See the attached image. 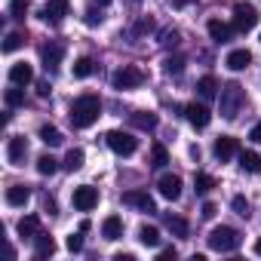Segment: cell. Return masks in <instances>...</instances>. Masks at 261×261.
Returning a JSON list of instances; mask_svg holds the SVG:
<instances>
[{
  "label": "cell",
  "mask_w": 261,
  "mask_h": 261,
  "mask_svg": "<svg viewBox=\"0 0 261 261\" xmlns=\"http://www.w3.org/2000/svg\"><path fill=\"white\" fill-rule=\"evenodd\" d=\"M71 126L74 129H89L98 117H101V101H98V95H92V92H86V95H80L74 105H71Z\"/></svg>",
  "instance_id": "1"
},
{
  "label": "cell",
  "mask_w": 261,
  "mask_h": 261,
  "mask_svg": "<svg viewBox=\"0 0 261 261\" xmlns=\"http://www.w3.org/2000/svg\"><path fill=\"white\" fill-rule=\"evenodd\" d=\"M206 240H209V249H212V252H237V249L243 246V233H240L237 227H227V224L212 227Z\"/></svg>",
  "instance_id": "2"
},
{
  "label": "cell",
  "mask_w": 261,
  "mask_h": 261,
  "mask_svg": "<svg viewBox=\"0 0 261 261\" xmlns=\"http://www.w3.org/2000/svg\"><path fill=\"white\" fill-rule=\"evenodd\" d=\"M218 98H221V117H224V120H237L240 108L246 105V89H243L240 83H224Z\"/></svg>",
  "instance_id": "3"
},
{
  "label": "cell",
  "mask_w": 261,
  "mask_h": 261,
  "mask_svg": "<svg viewBox=\"0 0 261 261\" xmlns=\"http://www.w3.org/2000/svg\"><path fill=\"white\" fill-rule=\"evenodd\" d=\"M105 142H108V148H111L114 154H120V157H133V154L139 151V139H136L133 133H123V129H111V133L105 136Z\"/></svg>",
  "instance_id": "4"
},
{
  "label": "cell",
  "mask_w": 261,
  "mask_h": 261,
  "mask_svg": "<svg viewBox=\"0 0 261 261\" xmlns=\"http://www.w3.org/2000/svg\"><path fill=\"white\" fill-rule=\"evenodd\" d=\"M111 83H114V89H136V86L145 83V71L136 68V65H123L120 71H114Z\"/></svg>",
  "instance_id": "5"
},
{
  "label": "cell",
  "mask_w": 261,
  "mask_h": 261,
  "mask_svg": "<svg viewBox=\"0 0 261 261\" xmlns=\"http://www.w3.org/2000/svg\"><path fill=\"white\" fill-rule=\"evenodd\" d=\"M258 19H261V16H258V10H255L252 4H237V7H233V28H237V31H243V34L252 31V28L258 25Z\"/></svg>",
  "instance_id": "6"
},
{
  "label": "cell",
  "mask_w": 261,
  "mask_h": 261,
  "mask_svg": "<svg viewBox=\"0 0 261 261\" xmlns=\"http://www.w3.org/2000/svg\"><path fill=\"white\" fill-rule=\"evenodd\" d=\"M185 117H188V123H191L194 129H206V126H209V120H212L209 108H206V105H197V101L185 105Z\"/></svg>",
  "instance_id": "7"
},
{
  "label": "cell",
  "mask_w": 261,
  "mask_h": 261,
  "mask_svg": "<svg viewBox=\"0 0 261 261\" xmlns=\"http://www.w3.org/2000/svg\"><path fill=\"white\" fill-rule=\"evenodd\" d=\"M74 206H77L80 212H89V209H95V206H98V191H95V188H89V185H80V188H74Z\"/></svg>",
  "instance_id": "8"
},
{
  "label": "cell",
  "mask_w": 261,
  "mask_h": 261,
  "mask_svg": "<svg viewBox=\"0 0 261 261\" xmlns=\"http://www.w3.org/2000/svg\"><path fill=\"white\" fill-rule=\"evenodd\" d=\"M123 203L136 206V209H142V212H148V215H154V212H157L154 197H151V194H145V191H126V194H123Z\"/></svg>",
  "instance_id": "9"
},
{
  "label": "cell",
  "mask_w": 261,
  "mask_h": 261,
  "mask_svg": "<svg viewBox=\"0 0 261 261\" xmlns=\"http://www.w3.org/2000/svg\"><path fill=\"white\" fill-rule=\"evenodd\" d=\"M68 10H71V0H49V4L43 7V22H49V25H59L65 16H68Z\"/></svg>",
  "instance_id": "10"
},
{
  "label": "cell",
  "mask_w": 261,
  "mask_h": 261,
  "mask_svg": "<svg viewBox=\"0 0 261 261\" xmlns=\"http://www.w3.org/2000/svg\"><path fill=\"white\" fill-rule=\"evenodd\" d=\"M40 56H43V68H46V71H59L62 56H65V46H62L59 40H49V43L40 49Z\"/></svg>",
  "instance_id": "11"
},
{
  "label": "cell",
  "mask_w": 261,
  "mask_h": 261,
  "mask_svg": "<svg viewBox=\"0 0 261 261\" xmlns=\"http://www.w3.org/2000/svg\"><path fill=\"white\" fill-rule=\"evenodd\" d=\"M237 151H240V145H237L233 136H218L215 145H212V154H215V160H221V163H227Z\"/></svg>",
  "instance_id": "12"
},
{
  "label": "cell",
  "mask_w": 261,
  "mask_h": 261,
  "mask_svg": "<svg viewBox=\"0 0 261 261\" xmlns=\"http://www.w3.org/2000/svg\"><path fill=\"white\" fill-rule=\"evenodd\" d=\"M7 157H10L13 166H22L25 157H28V142H25L22 136H13V139L7 142Z\"/></svg>",
  "instance_id": "13"
},
{
  "label": "cell",
  "mask_w": 261,
  "mask_h": 261,
  "mask_svg": "<svg viewBox=\"0 0 261 261\" xmlns=\"http://www.w3.org/2000/svg\"><path fill=\"white\" fill-rule=\"evenodd\" d=\"M129 123H133L136 129H145V133H154V129L160 126V117L154 111H136V114H129Z\"/></svg>",
  "instance_id": "14"
},
{
  "label": "cell",
  "mask_w": 261,
  "mask_h": 261,
  "mask_svg": "<svg viewBox=\"0 0 261 261\" xmlns=\"http://www.w3.org/2000/svg\"><path fill=\"white\" fill-rule=\"evenodd\" d=\"M206 31H209V37L215 40V43H227L230 37H233V25H224L221 19H209V25H206Z\"/></svg>",
  "instance_id": "15"
},
{
  "label": "cell",
  "mask_w": 261,
  "mask_h": 261,
  "mask_svg": "<svg viewBox=\"0 0 261 261\" xmlns=\"http://www.w3.org/2000/svg\"><path fill=\"white\" fill-rule=\"evenodd\" d=\"M34 80V68L28 65V62H16L13 68H10V83L13 86H28Z\"/></svg>",
  "instance_id": "16"
},
{
  "label": "cell",
  "mask_w": 261,
  "mask_h": 261,
  "mask_svg": "<svg viewBox=\"0 0 261 261\" xmlns=\"http://www.w3.org/2000/svg\"><path fill=\"white\" fill-rule=\"evenodd\" d=\"M157 188H160V194L166 197V200H178L181 197V178L178 175H160V181H157Z\"/></svg>",
  "instance_id": "17"
},
{
  "label": "cell",
  "mask_w": 261,
  "mask_h": 261,
  "mask_svg": "<svg viewBox=\"0 0 261 261\" xmlns=\"http://www.w3.org/2000/svg\"><path fill=\"white\" fill-rule=\"evenodd\" d=\"M224 65H227L230 71H246V68L252 65V53H249V49H230Z\"/></svg>",
  "instance_id": "18"
},
{
  "label": "cell",
  "mask_w": 261,
  "mask_h": 261,
  "mask_svg": "<svg viewBox=\"0 0 261 261\" xmlns=\"http://www.w3.org/2000/svg\"><path fill=\"white\" fill-rule=\"evenodd\" d=\"M101 237L111 240V243L120 240V237H123V218H120V215H108V218L101 221Z\"/></svg>",
  "instance_id": "19"
},
{
  "label": "cell",
  "mask_w": 261,
  "mask_h": 261,
  "mask_svg": "<svg viewBox=\"0 0 261 261\" xmlns=\"http://www.w3.org/2000/svg\"><path fill=\"white\" fill-rule=\"evenodd\" d=\"M34 255H37V258H49V255H56V240H53L49 233L40 230V233L34 237Z\"/></svg>",
  "instance_id": "20"
},
{
  "label": "cell",
  "mask_w": 261,
  "mask_h": 261,
  "mask_svg": "<svg viewBox=\"0 0 261 261\" xmlns=\"http://www.w3.org/2000/svg\"><path fill=\"white\" fill-rule=\"evenodd\" d=\"M28 200H31L28 185H13V188H7V203H10V206H25Z\"/></svg>",
  "instance_id": "21"
},
{
  "label": "cell",
  "mask_w": 261,
  "mask_h": 261,
  "mask_svg": "<svg viewBox=\"0 0 261 261\" xmlns=\"http://www.w3.org/2000/svg\"><path fill=\"white\" fill-rule=\"evenodd\" d=\"M37 233H40V218H37V215H25V218L19 221V237H22V240H25V237L34 240Z\"/></svg>",
  "instance_id": "22"
},
{
  "label": "cell",
  "mask_w": 261,
  "mask_h": 261,
  "mask_svg": "<svg viewBox=\"0 0 261 261\" xmlns=\"http://www.w3.org/2000/svg\"><path fill=\"white\" fill-rule=\"evenodd\" d=\"M240 169L258 175V172H261V154H255V151H243V154H240Z\"/></svg>",
  "instance_id": "23"
},
{
  "label": "cell",
  "mask_w": 261,
  "mask_h": 261,
  "mask_svg": "<svg viewBox=\"0 0 261 261\" xmlns=\"http://www.w3.org/2000/svg\"><path fill=\"white\" fill-rule=\"evenodd\" d=\"M163 224L175 233V237H188V221L181 215H172V212H163Z\"/></svg>",
  "instance_id": "24"
},
{
  "label": "cell",
  "mask_w": 261,
  "mask_h": 261,
  "mask_svg": "<svg viewBox=\"0 0 261 261\" xmlns=\"http://www.w3.org/2000/svg\"><path fill=\"white\" fill-rule=\"evenodd\" d=\"M37 136H40V142H43L46 148H59V145L65 142V139H62V133H59L56 126H40V133H37Z\"/></svg>",
  "instance_id": "25"
},
{
  "label": "cell",
  "mask_w": 261,
  "mask_h": 261,
  "mask_svg": "<svg viewBox=\"0 0 261 261\" xmlns=\"http://www.w3.org/2000/svg\"><path fill=\"white\" fill-rule=\"evenodd\" d=\"M139 243H142V246H148V249H157V246H160V230H157V227H151V224L139 227Z\"/></svg>",
  "instance_id": "26"
},
{
  "label": "cell",
  "mask_w": 261,
  "mask_h": 261,
  "mask_svg": "<svg viewBox=\"0 0 261 261\" xmlns=\"http://www.w3.org/2000/svg\"><path fill=\"white\" fill-rule=\"evenodd\" d=\"M92 74H95V62H92L89 56H83V59L74 62V77H77V80H86V77H92Z\"/></svg>",
  "instance_id": "27"
},
{
  "label": "cell",
  "mask_w": 261,
  "mask_h": 261,
  "mask_svg": "<svg viewBox=\"0 0 261 261\" xmlns=\"http://www.w3.org/2000/svg\"><path fill=\"white\" fill-rule=\"evenodd\" d=\"M197 92H200L203 98H212V95L218 92V80H215L212 74H206V77H200V80H197Z\"/></svg>",
  "instance_id": "28"
},
{
  "label": "cell",
  "mask_w": 261,
  "mask_h": 261,
  "mask_svg": "<svg viewBox=\"0 0 261 261\" xmlns=\"http://www.w3.org/2000/svg\"><path fill=\"white\" fill-rule=\"evenodd\" d=\"M83 160H86V154H83L80 148H71L68 157H65V169H68V172H77V169H83Z\"/></svg>",
  "instance_id": "29"
},
{
  "label": "cell",
  "mask_w": 261,
  "mask_h": 261,
  "mask_svg": "<svg viewBox=\"0 0 261 261\" xmlns=\"http://www.w3.org/2000/svg\"><path fill=\"white\" fill-rule=\"evenodd\" d=\"M37 172H40V175H53V172H59V160H56L53 154L37 157Z\"/></svg>",
  "instance_id": "30"
},
{
  "label": "cell",
  "mask_w": 261,
  "mask_h": 261,
  "mask_svg": "<svg viewBox=\"0 0 261 261\" xmlns=\"http://www.w3.org/2000/svg\"><path fill=\"white\" fill-rule=\"evenodd\" d=\"M163 71H166V74H181V71H185V56H166Z\"/></svg>",
  "instance_id": "31"
},
{
  "label": "cell",
  "mask_w": 261,
  "mask_h": 261,
  "mask_svg": "<svg viewBox=\"0 0 261 261\" xmlns=\"http://www.w3.org/2000/svg\"><path fill=\"white\" fill-rule=\"evenodd\" d=\"M151 160H154V166H157V169H163V166L169 163V151H166V148L157 142V145L151 148Z\"/></svg>",
  "instance_id": "32"
},
{
  "label": "cell",
  "mask_w": 261,
  "mask_h": 261,
  "mask_svg": "<svg viewBox=\"0 0 261 261\" xmlns=\"http://www.w3.org/2000/svg\"><path fill=\"white\" fill-rule=\"evenodd\" d=\"M194 188H197V194H209V191L215 188V178H212V175H206V172H197Z\"/></svg>",
  "instance_id": "33"
},
{
  "label": "cell",
  "mask_w": 261,
  "mask_h": 261,
  "mask_svg": "<svg viewBox=\"0 0 261 261\" xmlns=\"http://www.w3.org/2000/svg\"><path fill=\"white\" fill-rule=\"evenodd\" d=\"M19 46H25V34H19V31L7 34V40H4V53H16Z\"/></svg>",
  "instance_id": "34"
},
{
  "label": "cell",
  "mask_w": 261,
  "mask_h": 261,
  "mask_svg": "<svg viewBox=\"0 0 261 261\" xmlns=\"http://www.w3.org/2000/svg\"><path fill=\"white\" fill-rule=\"evenodd\" d=\"M28 0H13V4H10V16L16 19V22H25V13H28Z\"/></svg>",
  "instance_id": "35"
},
{
  "label": "cell",
  "mask_w": 261,
  "mask_h": 261,
  "mask_svg": "<svg viewBox=\"0 0 261 261\" xmlns=\"http://www.w3.org/2000/svg\"><path fill=\"white\" fill-rule=\"evenodd\" d=\"M4 101H7L10 108H19V105H25V92H22L19 86H13V89H7V95H4Z\"/></svg>",
  "instance_id": "36"
},
{
  "label": "cell",
  "mask_w": 261,
  "mask_h": 261,
  "mask_svg": "<svg viewBox=\"0 0 261 261\" xmlns=\"http://www.w3.org/2000/svg\"><path fill=\"white\" fill-rule=\"evenodd\" d=\"M83 22H86L89 28H95V25H101V22H105V16H101V10H95V7H92V10H86V13H83Z\"/></svg>",
  "instance_id": "37"
},
{
  "label": "cell",
  "mask_w": 261,
  "mask_h": 261,
  "mask_svg": "<svg viewBox=\"0 0 261 261\" xmlns=\"http://www.w3.org/2000/svg\"><path fill=\"white\" fill-rule=\"evenodd\" d=\"M65 246H68V252H74V255H77V252H83V230H77V233H71Z\"/></svg>",
  "instance_id": "38"
},
{
  "label": "cell",
  "mask_w": 261,
  "mask_h": 261,
  "mask_svg": "<svg viewBox=\"0 0 261 261\" xmlns=\"http://www.w3.org/2000/svg\"><path fill=\"white\" fill-rule=\"evenodd\" d=\"M230 206L237 209V215L249 218V200H246V197H233V200H230Z\"/></svg>",
  "instance_id": "39"
},
{
  "label": "cell",
  "mask_w": 261,
  "mask_h": 261,
  "mask_svg": "<svg viewBox=\"0 0 261 261\" xmlns=\"http://www.w3.org/2000/svg\"><path fill=\"white\" fill-rule=\"evenodd\" d=\"M133 31H136V34H148V31H154V22H151V19H142Z\"/></svg>",
  "instance_id": "40"
},
{
  "label": "cell",
  "mask_w": 261,
  "mask_h": 261,
  "mask_svg": "<svg viewBox=\"0 0 261 261\" xmlns=\"http://www.w3.org/2000/svg\"><path fill=\"white\" fill-rule=\"evenodd\" d=\"M163 46H178V31H163Z\"/></svg>",
  "instance_id": "41"
},
{
  "label": "cell",
  "mask_w": 261,
  "mask_h": 261,
  "mask_svg": "<svg viewBox=\"0 0 261 261\" xmlns=\"http://www.w3.org/2000/svg\"><path fill=\"white\" fill-rule=\"evenodd\" d=\"M215 212H218L215 203H203V218H215Z\"/></svg>",
  "instance_id": "42"
},
{
  "label": "cell",
  "mask_w": 261,
  "mask_h": 261,
  "mask_svg": "<svg viewBox=\"0 0 261 261\" xmlns=\"http://www.w3.org/2000/svg\"><path fill=\"white\" fill-rule=\"evenodd\" d=\"M249 139H252V142H258V145H261V120H258V123H255V126H252V133H249Z\"/></svg>",
  "instance_id": "43"
},
{
  "label": "cell",
  "mask_w": 261,
  "mask_h": 261,
  "mask_svg": "<svg viewBox=\"0 0 261 261\" xmlns=\"http://www.w3.org/2000/svg\"><path fill=\"white\" fill-rule=\"evenodd\" d=\"M191 4H194V0H169L172 10H185V7H191Z\"/></svg>",
  "instance_id": "44"
},
{
  "label": "cell",
  "mask_w": 261,
  "mask_h": 261,
  "mask_svg": "<svg viewBox=\"0 0 261 261\" xmlns=\"http://www.w3.org/2000/svg\"><path fill=\"white\" fill-rule=\"evenodd\" d=\"M172 258H178L175 249H163V252H160V261H172Z\"/></svg>",
  "instance_id": "45"
},
{
  "label": "cell",
  "mask_w": 261,
  "mask_h": 261,
  "mask_svg": "<svg viewBox=\"0 0 261 261\" xmlns=\"http://www.w3.org/2000/svg\"><path fill=\"white\" fill-rule=\"evenodd\" d=\"M37 92L46 98V95H49V83H46V80H40V83H37Z\"/></svg>",
  "instance_id": "46"
},
{
  "label": "cell",
  "mask_w": 261,
  "mask_h": 261,
  "mask_svg": "<svg viewBox=\"0 0 261 261\" xmlns=\"http://www.w3.org/2000/svg\"><path fill=\"white\" fill-rule=\"evenodd\" d=\"M114 261H136V255H133V252H126V255L120 252V255H114Z\"/></svg>",
  "instance_id": "47"
},
{
  "label": "cell",
  "mask_w": 261,
  "mask_h": 261,
  "mask_svg": "<svg viewBox=\"0 0 261 261\" xmlns=\"http://www.w3.org/2000/svg\"><path fill=\"white\" fill-rule=\"evenodd\" d=\"M92 4H98V7H108V4H111V0H92Z\"/></svg>",
  "instance_id": "48"
},
{
  "label": "cell",
  "mask_w": 261,
  "mask_h": 261,
  "mask_svg": "<svg viewBox=\"0 0 261 261\" xmlns=\"http://www.w3.org/2000/svg\"><path fill=\"white\" fill-rule=\"evenodd\" d=\"M255 252H258V255H261V240H258V243H255Z\"/></svg>",
  "instance_id": "49"
},
{
  "label": "cell",
  "mask_w": 261,
  "mask_h": 261,
  "mask_svg": "<svg viewBox=\"0 0 261 261\" xmlns=\"http://www.w3.org/2000/svg\"><path fill=\"white\" fill-rule=\"evenodd\" d=\"M136 4H139V0H136Z\"/></svg>",
  "instance_id": "50"
}]
</instances>
